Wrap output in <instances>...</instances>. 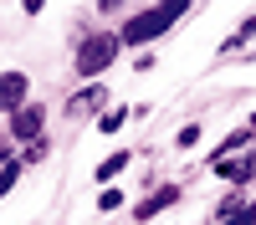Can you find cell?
<instances>
[{
    "label": "cell",
    "instance_id": "obj_1",
    "mask_svg": "<svg viewBox=\"0 0 256 225\" xmlns=\"http://www.w3.org/2000/svg\"><path fill=\"white\" fill-rule=\"evenodd\" d=\"M184 15H190L184 0H174V5H144V10H134V15L118 26V46H123V51H128V46L144 51L148 41H159V36L174 26V20H184Z\"/></svg>",
    "mask_w": 256,
    "mask_h": 225
},
{
    "label": "cell",
    "instance_id": "obj_7",
    "mask_svg": "<svg viewBox=\"0 0 256 225\" xmlns=\"http://www.w3.org/2000/svg\"><path fill=\"white\" fill-rule=\"evenodd\" d=\"M241 149H256V133L246 128V123H241L236 133H226V143H220V149H210V154H205V169H216L220 159H230V154H241Z\"/></svg>",
    "mask_w": 256,
    "mask_h": 225
},
{
    "label": "cell",
    "instance_id": "obj_13",
    "mask_svg": "<svg viewBox=\"0 0 256 225\" xmlns=\"http://www.w3.org/2000/svg\"><path fill=\"white\" fill-rule=\"evenodd\" d=\"M246 41H256V15H246V20H241V26H236V36H230V41H226V46H220V51L230 56V51H241V46H246Z\"/></svg>",
    "mask_w": 256,
    "mask_h": 225
},
{
    "label": "cell",
    "instance_id": "obj_16",
    "mask_svg": "<svg viewBox=\"0 0 256 225\" xmlns=\"http://www.w3.org/2000/svg\"><path fill=\"white\" fill-rule=\"evenodd\" d=\"M98 210H102V215L123 210V190H102V195H98Z\"/></svg>",
    "mask_w": 256,
    "mask_h": 225
},
{
    "label": "cell",
    "instance_id": "obj_2",
    "mask_svg": "<svg viewBox=\"0 0 256 225\" xmlns=\"http://www.w3.org/2000/svg\"><path fill=\"white\" fill-rule=\"evenodd\" d=\"M118 56H123V46H118V31H113V26H92L88 36L77 41V56H72V67H77V77L98 82L108 67H118Z\"/></svg>",
    "mask_w": 256,
    "mask_h": 225
},
{
    "label": "cell",
    "instance_id": "obj_14",
    "mask_svg": "<svg viewBox=\"0 0 256 225\" xmlns=\"http://www.w3.org/2000/svg\"><path fill=\"white\" fill-rule=\"evenodd\" d=\"M200 133H205V123H184V128L174 133V149H195V143H200Z\"/></svg>",
    "mask_w": 256,
    "mask_h": 225
},
{
    "label": "cell",
    "instance_id": "obj_3",
    "mask_svg": "<svg viewBox=\"0 0 256 225\" xmlns=\"http://www.w3.org/2000/svg\"><path fill=\"white\" fill-rule=\"evenodd\" d=\"M10 138H16V143H36V138H46V108H41V102L16 108V113H10Z\"/></svg>",
    "mask_w": 256,
    "mask_h": 225
},
{
    "label": "cell",
    "instance_id": "obj_18",
    "mask_svg": "<svg viewBox=\"0 0 256 225\" xmlns=\"http://www.w3.org/2000/svg\"><path fill=\"white\" fill-rule=\"evenodd\" d=\"M134 72H154V51H138L134 56Z\"/></svg>",
    "mask_w": 256,
    "mask_h": 225
},
{
    "label": "cell",
    "instance_id": "obj_19",
    "mask_svg": "<svg viewBox=\"0 0 256 225\" xmlns=\"http://www.w3.org/2000/svg\"><path fill=\"white\" fill-rule=\"evenodd\" d=\"M6 159H10V149H0V164H6Z\"/></svg>",
    "mask_w": 256,
    "mask_h": 225
},
{
    "label": "cell",
    "instance_id": "obj_17",
    "mask_svg": "<svg viewBox=\"0 0 256 225\" xmlns=\"http://www.w3.org/2000/svg\"><path fill=\"white\" fill-rule=\"evenodd\" d=\"M226 225H256V200H246V205H241V210L230 215Z\"/></svg>",
    "mask_w": 256,
    "mask_h": 225
},
{
    "label": "cell",
    "instance_id": "obj_8",
    "mask_svg": "<svg viewBox=\"0 0 256 225\" xmlns=\"http://www.w3.org/2000/svg\"><path fill=\"white\" fill-rule=\"evenodd\" d=\"M128 164H134V154H128V149H113V154H108V159H102L98 169H92V179L102 184V190H108V184H113V179L128 169Z\"/></svg>",
    "mask_w": 256,
    "mask_h": 225
},
{
    "label": "cell",
    "instance_id": "obj_20",
    "mask_svg": "<svg viewBox=\"0 0 256 225\" xmlns=\"http://www.w3.org/2000/svg\"><path fill=\"white\" fill-rule=\"evenodd\" d=\"M246 128H251V133H256V113H251V123H246Z\"/></svg>",
    "mask_w": 256,
    "mask_h": 225
},
{
    "label": "cell",
    "instance_id": "obj_15",
    "mask_svg": "<svg viewBox=\"0 0 256 225\" xmlns=\"http://www.w3.org/2000/svg\"><path fill=\"white\" fill-rule=\"evenodd\" d=\"M241 205H246V200H241V190H230V195H226V200H220V205H216V220H220V225H226V220H230V215H236V210H241Z\"/></svg>",
    "mask_w": 256,
    "mask_h": 225
},
{
    "label": "cell",
    "instance_id": "obj_12",
    "mask_svg": "<svg viewBox=\"0 0 256 225\" xmlns=\"http://www.w3.org/2000/svg\"><path fill=\"white\" fill-rule=\"evenodd\" d=\"M128 118H134V108H108V113H98V133H118Z\"/></svg>",
    "mask_w": 256,
    "mask_h": 225
},
{
    "label": "cell",
    "instance_id": "obj_11",
    "mask_svg": "<svg viewBox=\"0 0 256 225\" xmlns=\"http://www.w3.org/2000/svg\"><path fill=\"white\" fill-rule=\"evenodd\" d=\"M20 174H26V169H20V159H16V154H10V159H6V164H0V200H6V195H10V190H16V184H20Z\"/></svg>",
    "mask_w": 256,
    "mask_h": 225
},
{
    "label": "cell",
    "instance_id": "obj_10",
    "mask_svg": "<svg viewBox=\"0 0 256 225\" xmlns=\"http://www.w3.org/2000/svg\"><path fill=\"white\" fill-rule=\"evenodd\" d=\"M16 159H20V169H31V164H46V159H52V138H36V143H26V149H20Z\"/></svg>",
    "mask_w": 256,
    "mask_h": 225
},
{
    "label": "cell",
    "instance_id": "obj_9",
    "mask_svg": "<svg viewBox=\"0 0 256 225\" xmlns=\"http://www.w3.org/2000/svg\"><path fill=\"white\" fill-rule=\"evenodd\" d=\"M102 97H108V92H102V82H92V87H82V92H72V97H67V118L77 123L82 113H92V108H98Z\"/></svg>",
    "mask_w": 256,
    "mask_h": 225
},
{
    "label": "cell",
    "instance_id": "obj_5",
    "mask_svg": "<svg viewBox=\"0 0 256 225\" xmlns=\"http://www.w3.org/2000/svg\"><path fill=\"white\" fill-rule=\"evenodd\" d=\"M216 174H220L226 184H236V190H246V184L256 179V149H241V154L220 159V164H216Z\"/></svg>",
    "mask_w": 256,
    "mask_h": 225
},
{
    "label": "cell",
    "instance_id": "obj_6",
    "mask_svg": "<svg viewBox=\"0 0 256 225\" xmlns=\"http://www.w3.org/2000/svg\"><path fill=\"white\" fill-rule=\"evenodd\" d=\"M180 200H184V190H180V184H159L154 195H144V200L134 205V220H144V225H148L159 210H169V205H180Z\"/></svg>",
    "mask_w": 256,
    "mask_h": 225
},
{
    "label": "cell",
    "instance_id": "obj_4",
    "mask_svg": "<svg viewBox=\"0 0 256 225\" xmlns=\"http://www.w3.org/2000/svg\"><path fill=\"white\" fill-rule=\"evenodd\" d=\"M31 102V77L20 72V67H10V72H0V113H16V108H26Z\"/></svg>",
    "mask_w": 256,
    "mask_h": 225
}]
</instances>
